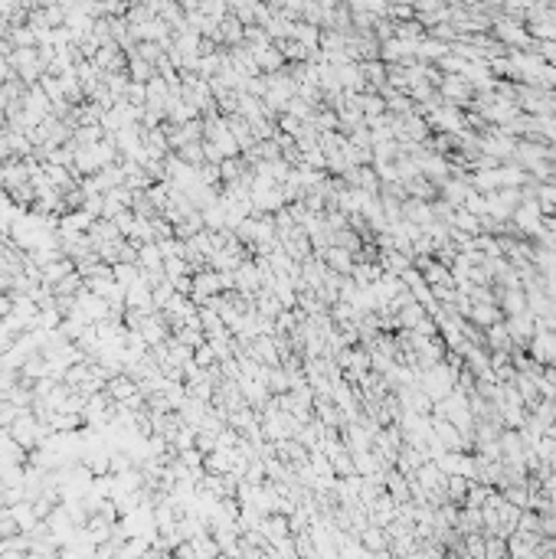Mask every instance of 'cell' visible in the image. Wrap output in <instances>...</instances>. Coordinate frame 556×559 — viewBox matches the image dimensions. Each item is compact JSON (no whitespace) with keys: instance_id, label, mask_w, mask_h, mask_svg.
Instances as JSON below:
<instances>
[{"instance_id":"cell-1","label":"cell","mask_w":556,"mask_h":559,"mask_svg":"<svg viewBox=\"0 0 556 559\" xmlns=\"http://www.w3.org/2000/svg\"><path fill=\"white\" fill-rule=\"evenodd\" d=\"M10 514H13V520H17L20 533H33V530H40V514H36V507L30 504V500H17V507H10Z\"/></svg>"},{"instance_id":"cell-2","label":"cell","mask_w":556,"mask_h":559,"mask_svg":"<svg viewBox=\"0 0 556 559\" xmlns=\"http://www.w3.org/2000/svg\"><path fill=\"white\" fill-rule=\"evenodd\" d=\"M82 465H86V471H92V475H95V471L105 475V471L111 468V455H108V451H102V448H98V451H86Z\"/></svg>"},{"instance_id":"cell-3","label":"cell","mask_w":556,"mask_h":559,"mask_svg":"<svg viewBox=\"0 0 556 559\" xmlns=\"http://www.w3.org/2000/svg\"><path fill=\"white\" fill-rule=\"evenodd\" d=\"M262 533H266L268 540L282 543L285 536H288V520H285V517H268V520H262Z\"/></svg>"},{"instance_id":"cell-4","label":"cell","mask_w":556,"mask_h":559,"mask_svg":"<svg viewBox=\"0 0 556 559\" xmlns=\"http://www.w3.org/2000/svg\"><path fill=\"white\" fill-rule=\"evenodd\" d=\"M213 347H210V344H200V347H197V354H193V363H197V366H210V363H213Z\"/></svg>"},{"instance_id":"cell-5","label":"cell","mask_w":556,"mask_h":559,"mask_svg":"<svg viewBox=\"0 0 556 559\" xmlns=\"http://www.w3.org/2000/svg\"><path fill=\"white\" fill-rule=\"evenodd\" d=\"M4 255H7V249H4V246H0V259H4Z\"/></svg>"}]
</instances>
